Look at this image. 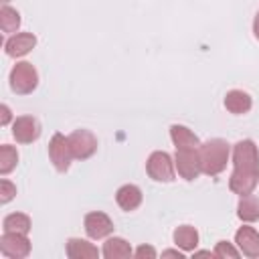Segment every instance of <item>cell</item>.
I'll use <instances>...</instances> for the list:
<instances>
[{"label": "cell", "mask_w": 259, "mask_h": 259, "mask_svg": "<svg viewBox=\"0 0 259 259\" xmlns=\"http://www.w3.org/2000/svg\"><path fill=\"white\" fill-rule=\"evenodd\" d=\"M65 249H67V257L69 259H95V257H99L97 247L93 243H89L87 239L73 237V239L67 241Z\"/></svg>", "instance_id": "obj_15"}, {"label": "cell", "mask_w": 259, "mask_h": 259, "mask_svg": "<svg viewBox=\"0 0 259 259\" xmlns=\"http://www.w3.org/2000/svg\"><path fill=\"white\" fill-rule=\"evenodd\" d=\"M38 85V73L28 61H20L10 71V89L18 95H28Z\"/></svg>", "instance_id": "obj_3"}, {"label": "cell", "mask_w": 259, "mask_h": 259, "mask_svg": "<svg viewBox=\"0 0 259 259\" xmlns=\"http://www.w3.org/2000/svg\"><path fill=\"white\" fill-rule=\"evenodd\" d=\"M225 107H227V111H231L235 115H243L253 107V99L243 89H231L225 95Z\"/></svg>", "instance_id": "obj_14"}, {"label": "cell", "mask_w": 259, "mask_h": 259, "mask_svg": "<svg viewBox=\"0 0 259 259\" xmlns=\"http://www.w3.org/2000/svg\"><path fill=\"white\" fill-rule=\"evenodd\" d=\"M49 158L55 166L57 172H67L73 160V152L69 146V138H65L63 134H55L49 142Z\"/></svg>", "instance_id": "obj_6"}, {"label": "cell", "mask_w": 259, "mask_h": 259, "mask_svg": "<svg viewBox=\"0 0 259 259\" xmlns=\"http://www.w3.org/2000/svg\"><path fill=\"white\" fill-rule=\"evenodd\" d=\"M259 184V150L253 140H241L233 146V172L229 178L231 192L239 196L253 194Z\"/></svg>", "instance_id": "obj_1"}, {"label": "cell", "mask_w": 259, "mask_h": 259, "mask_svg": "<svg viewBox=\"0 0 259 259\" xmlns=\"http://www.w3.org/2000/svg\"><path fill=\"white\" fill-rule=\"evenodd\" d=\"M69 138V146L75 160H87L97 152V138L89 130H75Z\"/></svg>", "instance_id": "obj_7"}, {"label": "cell", "mask_w": 259, "mask_h": 259, "mask_svg": "<svg viewBox=\"0 0 259 259\" xmlns=\"http://www.w3.org/2000/svg\"><path fill=\"white\" fill-rule=\"evenodd\" d=\"M36 45V36L32 32H16L4 42V51L8 57H24Z\"/></svg>", "instance_id": "obj_12"}, {"label": "cell", "mask_w": 259, "mask_h": 259, "mask_svg": "<svg viewBox=\"0 0 259 259\" xmlns=\"http://www.w3.org/2000/svg\"><path fill=\"white\" fill-rule=\"evenodd\" d=\"M142 198H144V194H142L140 186H136V184H123L115 192V202L119 204L121 210H127V212L136 210L142 204Z\"/></svg>", "instance_id": "obj_13"}, {"label": "cell", "mask_w": 259, "mask_h": 259, "mask_svg": "<svg viewBox=\"0 0 259 259\" xmlns=\"http://www.w3.org/2000/svg\"><path fill=\"white\" fill-rule=\"evenodd\" d=\"M162 257H178V259H184V253L182 251H176V249H168L162 253Z\"/></svg>", "instance_id": "obj_27"}, {"label": "cell", "mask_w": 259, "mask_h": 259, "mask_svg": "<svg viewBox=\"0 0 259 259\" xmlns=\"http://www.w3.org/2000/svg\"><path fill=\"white\" fill-rule=\"evenodd\" d=\"M85 233L89 239H105L113 233V221L105 214V212H99V210H93V212H87L85 214Z\"/></svg>", "instance_id": "obj_10"}, {"label": "cell", "mask_w": 259, "mask_h": 259, "mask_svg": "<svg viewBox=\"0 0 259 259\" xmlns=\"http://www.w3.org/2000/svg\"><path fill=\"white\" fill-rule=\"evenodd\" d=\"M253 32H255V38L259 40V12H257L255 18H253Z\"/></svg>", "instance_id": "obj_28"}, {"label": "cell", "mask_w": 259, "mask_h": 259, "mask_svg": "<svg viewBox=\"0 0 259 259\" xmlns=\"http://www.w3.org/2000/svg\"><path fill=\"white\" fill-rule=\"evenodd\" d=\"M194 257H214V251H194Z\"/></svg>", "instance_id": "obj_29"}, {"label": "cell", "mask_w": 259, "mask_h": 259, "mask_svg": "<svg viewBox=\"0 0 259 259\" xmlns=\"http://www.w3.org/2000/svg\"><path fill=\"white\" fill-rule=\"evenodd\" d=\"M198 156H200V170L206 176H217L227 168L231 148L225 140L212 138L204 144L198 146Z\"/></svg>", "instance_id": "obj_2"}, {"label": "cell", "mask_w": 259, "mask_h": 259, "mask_svg": "<svg viewBox=\"0 0 259 259\" xmlns=\"http://www.w3.org/2000/svg\"><path fill=\"white\" fill-rule=\"evenodd\" d=\"M174 243L182 251H194L198 245V231L190 225H180L174 229Z\"/></svg>", "instance_id": "obj_18"}, {"label": "cell", "mask_w": 259, "mask_h": 259, "mask_svg": "<svg viewBox=\"0 0 259 259\" xmlns=\"http://www.w3.org/2000/svg\"><path fill=\"white\" fill-rule=\"evenodd\" d=\"M18 26H20V14H18V10L12 8V6H8V4H4L0 8V28L4 32H16Z\"/></svg>", "instance_id": "obj_21"}, {"label": "cell", "mask_w": 259, "mask_h": 259, "mask_svg": "<svg viewBox=\"0 0 259 259\" xmlns=\"http://www.w3.org/2000/svg\"><path fill=\"white\" fill-rule=\"evenodd\" d=\"M174 164H176V170H178L180 178H184L188 182L196 180L202 174L198 148H178L176 156H174Z\"/></svg>", "instance_id": "obj_5"}, {"label": "cell", "mask_w": 259, "mask_h": 259, "mask_svg": "<svg viewBox=\"0 0 259 259\" xmlns=\"http://www.w3.org/2000/svg\"><path fill=\"white\" fill-rule=\"evenodd\" d=\"M30 227H32L30 225V217L24 214V212H10L2 221V229L6 233H22V235H28Z\"/></svg>", "instance_id": "obj_20"}, {"label": "cell", "mask_w": 259, "mask_h": 259, "mask_svg": "<svg viewBox=\"0 0 259 259\" xmlns=\"http://www.w3.org/2000/svg\"><path fill=\"white\" fill-rule=\"evenodd\" d=\"M241 255V251L239 249H235L233 247V243H229V241H219L217 243V247H214V257H219V259H237Z\"/></svg>", "instance_id": "obj_23"}, {"label": "cell", "mask_w": 259, "mask_h": 259, "mask_svg": "<svg viewBox=\"0 0 259 259\" xmlns=\"http://www.w3.org/2000/svg\"><path fill=\"white\" fill-rule=\"evenodd\" d=\"M134 255H136L138 259H146V257H148V259H156L158 253H156V249L150 247V245H140V247L134 251Z\"/></svg>", "instance_id": "obj_25"}, {"label": "cell", "mask_w": 259, "mask_h": 259, "mask_svg": "<svg viewBox=\"0 0 259 259\" xmlns=\"http://www.w3.org/2000/svg\"><path fill=\"white\" fill-rule=\"evenodd\" d=\"M170 138H172V144L178 148H198L200 146V140L196 138V134L192 130H188L186 125H180V123H174L170 125Z\"/></svg>", "instance_id": "obj_17"}, {"label": "cell", "mask_w": 259, "mask_h": 259, "mask_svg": "<svg viewBox=\"0 0 259 259\" xmlns=\"http://www.w3.org/2000/svg\"><path fill=\"white\" fill-rule=\"evenodd\" d=\"M18 164V152L14 146L10 144H2L0 146V174H8L16 168Z\"/></svg>", "instance_id": "obj_22"}, {"label": "cell", "mask_w": 259, "mask_h": 259, "mask_svg": "<svg viewBox=\"0 0 259 259\" xmlns=\"http://www.w3.org/2000/svg\"><path fill=\"white\" fill-rule=\"evenodd\" d=\"M176 164L174 160L170 158V154L158 150V152H152L148 162H146V172L152 180L156 182H172L174 176H176Z\"/></svg>", "instance_id": "obj_4"}, {"label": "cell", "mask_w": 259, "mask_h": 259, "mask_svg": "<svg viewBox=\"0 0 259 259\" xmlns=\"http://www.w3.org/2000/svg\"><path fill=\"white\" fill-rule=\"evenodd\" d=\"M237 217L243 223H255L259 221V198L253 194L241 196L239 204H237Z\"/></svg>", "instance_id": "obj_19"}, {"label": "cell", "mask_w": 259, "mask_h": 259, "mask_svg": "<svg viewBox=\"0 0 259 259\" xmlns=\"http://www.w3.org/2000/svg\"><path fill=\"white\" fill-rule=\"evenodd\" d=\"M101 255L105 259H125V257H132L134 251H132V245L125 239H121V237H109L103 243Z\"/></svg>", "instance_id": "obj_16"}, {"label": "cell", "mask_w": 259, "mask_h": 259, "mask_svg": "<svg viewBox=\"0 0 259 259\" xmlns=\"http://www.w3.org/2000/svg\"><path fill=\"white\" fill-rule=\"evenodd\" d=\"M14 194H16V186H14L10 180L2 178V180H0V202H2V204L10 202V200L14 198Z\"/></svg>", "instance_id": "obj_24"}, {"label": "cell", "mask_w": 259, "mask_h": 259, "mask_svg": "<svg viewBox=\"0 0 259 259\" xmlns=\"http://www.w3.org/2000/svg\"><path fill=\"white\" fill-rule=\"evenodd\" d=\"M235 243L239 251L249 259H259V233L253 227H239L235 233Z\"/></svg>", "instance_id": "obj_11"}, {"label": "cell", "mask_w": 259, "mask_h": 259, "mask_svg": "<svg viewBox=\"0 0 259 259\" xmlns=\"http://www.w3.org/2000/svg\"><path fill=\"white\" fill-rule=\"evenodd\" d=\"M12 136L18 144H32L40 138V123L32 115H20L12 123Z\"/></svg>", "instance_id": "obj_9"}, {"label": "cell", "mask_w": 259, "mask_h": 259, "mask_svg": "<svg viewBox=\"0 0 259 259\" xmlns=\"http://www.w3.org/2000/svg\"><path fill=\"white\" fill-rule=\"evenodd\" d=\"M0 113H2L0 123H2V125H6V123L10 121V109H8V105H6V103H2V105H0Z\"/></svg>", "instance_id": "obj_26"}, {"label": "cell", "mask_w": 259, "mask_h": 259, "mask_svg": "<svg viewBox=\"0 0 259 259\" xmlns=\"http://www.w3.org/2000/svg\"><path fill=\"white\" fill-rule=\"evenodd\" d=\"M0 251L10 259H24L30 253V241L22 233H2L0 237Z\"/></svg>", "instance_id": "obj_8"}]
</instances>
